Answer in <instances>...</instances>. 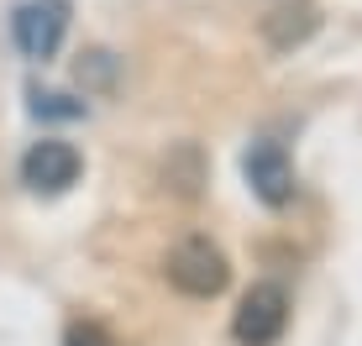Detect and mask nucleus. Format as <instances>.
Returning a JSON list of instances; mask_svg holds the SVG:
<instances>
[{
  "label": "nucleus",
  "mask_w": 362,
  "mask_h": 346,
  "mask_svg": "<svg viewBox=\"0 0 362 346\" xmlns=\"http://www.w3.org/2000/svg\"><path fill=\"white\" fill-rule=\"evenodd\" d=\"M163 278L184 294V299H216V294H226V283H231V263H226V252H221L210 237L194 231V237H184L168 252Z\"/></svg>",
  "instance_id": "f257e3e1"
},
{
  "label": "nucleus",
  "mask_w": 362,
  "mask_h": 346,
  "mask_svg": "<svg viewBox=\"0 0 362 346\" xmlns=\"http://www.w3.org/2000/svg\"><path fill=\"white\" fill-rule=\"evenodd\" d=\"M284 330H289V289L273 283V278L252 283L242 294V304H236V315H231L236 346H279Z\"/></svg>",
  "instance_id": "f03ea898"
},
{
  "label": "nucleus",
  "mask_w": 362,
  "mask_h": 346,
  "mask_svg": "<svg viewBox=\"0 0 362 346\" xmlns=\"http://www.w3.org/2000/svg\"><path fill=\"white\" fill-rule=\"evenodd\" d=\"M69 16H74L69 0H21L16 16H11V37H16V47L27 58L47 64L69 37Z\"/></svg>",
  "instance_id": "7ed1b4c3"
},
{
  "label": "nucleus",
  "mask_w": 362,
  "mask_h": 346,
  "mask_svg": "<svg viewBox=\"0 0 362 346\" xmlns=\"http://www.w3.org/2000/svg\"><path fill=\"white\" fill-rule=\"evenodd\" d=\"M79 173H84V157L64 137H42L21 153V184L32 194H64V189L79 184Z\"/></svg>",
  "instance_id": "20e7f679"
},
{
  "label": "nucleus",
  "mask_w": 362,
  "mask_h": 346,
  "mask_svg": "<svg viewBox=\"0 0 362 346\" xmlns=\"http://www.w3.org/2000/svg\"><path fill=\"white\" fill-rule=\"evenodd\" d=\"M242 173H247V189H252L268 210L294 205L299 179H294V163H289V153H284L279 142H252L247 157H242Z\"/></svg>",
  "instance_id": "39448f33"
},
{
  "label": "nucleus",
  "mask_w": 362,
  "mask_h": 346,
  "mask_svg": "<svg viewBox=\"0 0 362 346\" xmlns=\"http://www.w3.org/2000/svg\"><path fill=\"white\" fill-rule=\"evenodd\" d=\"M315 32H320V6L315 0H284V6H273L263 16V42L273 53H294V47H305Z\"/></svg>",
  "instance_id": "423d86ee"
},
{
  "label": "nucleus",
  "mask_w": 362,
  "mask_h": 346,
  "mask_svg": "<svg viewBox=\"0 0 362 346\" xmlns=\"http://www.w3.org/2000/svg\"><path fill=\"white\" fill-rule=\"evenodd\" d=\"M205 179H210V168H205L199 142L168 147V157H163V189L168 194H179V200H199V194H205Z\"/></svg>",
  "instance_id": "0eeeda50"
},
{
  "label": "nucleus",
  "mask_w": 362,
  "mask_h": 346,
  "mask_svg": "<svg viewBox=\"0 0 362 346\" xmlns=\"http://www.w3.org/2000/svg\"><path fill=\"white\" fill-rule=\"evenodd\" d=\"M79 84L84 90H110V84H116V53H105V47L84 53L79 58Z\"/></svg>",
  "instance_id": "6e6552de"
},
{
  "label": "nucleus",
  "mask_w": 362,
  "mask_h": 346,
  "mask_svg": "<svg viewBox=\"0 0 362 346\" xmlns=\"http://www.w3.org/2000/svg\"><path fill=\"white\" fill-rule=\"evenodd\" d=\"M32 116L37 121H79L84 116V105L79 100H69V95H42V90H32Z\"/></svg>",
  "instance_id": "1a4fd4ad"
},
{
  "label": "nucleus",
  "mask_w": 362,
  "mask_h": 346,
  "mask_svg": "<svg viewBox=\"0 0 362 346\" xmlns=\"http://www.w3.org/2000/svg\"><path fill=\"white\" fill-rule=\"evenodd\" d=\"M64 346H116V336H110L100 320H74L64 330Z\"/></svg>",
  "instance_id": "9d476101"
}]
</instances>
